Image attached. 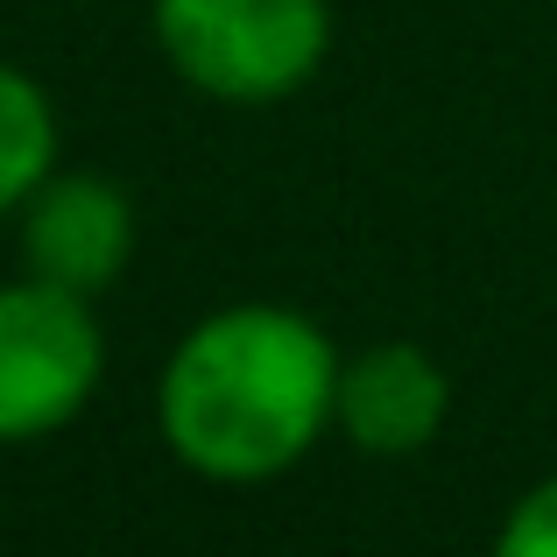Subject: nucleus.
Returning a JSON list of instances; mask_svg holds the SVG:
<instances>
[{"instance_id":"obj_7","label":"nucleus","mask_w":557,"mask_h":557,"mask_svg":"<svg viewBox=\"0 0 557 557\" xmlns=\"http://www.w3.org/2000/svg\"><path fill=\"white\" fill-rule=\"evenodd\" d=\"M502 557H557V473H544L536 487H522L508 502L502 530H494Z\"/></svg>"},{"instance_id":"obj_2","label":"nucleus","mask_w":557,"mask_h":557,"mask_svg":"<svg viewBox=\"0 0 557 557\" xmlns=\"http://www.w3.org/2000/svg\"><path fill=\"white\" fill-rule=\"evenodd\" d=\"M149 36L190 92L283 107L332 57V0H156Z\"/></svg>"},{"instance_id":"obj_6","label":"nucleus","mask_w":557,"mask_h":557,"mask_svg":"<svg viewBox=\"0 0 557 557\" xmlns=\"http://www.w3.org/2000/svg\"><path fill=\"white\" fill-rule=\"evenodd\" d=\"M57 163H64V121L50 85L0 57V219L22 212Z\"/></svg>"},{"instance_id":"obj_4","label":"nucleus","mask_w":557,"mask_h":557,"mask_svg":"<svg viewBox=\"0 0 557 557\" xmlns=\"http://www.w3.org/2000/svg\"><path fill=\"white\" fill-rule=\"evenodd\" d=\"M22 269L42 283H64L78 297H107L135 261V198L99 170L57 163L42 190L22 205Z\"/></svg>"},{"instance_id":"obj_3","label":"nucleus","mask_w":557,"mask_h":557,"mask_svg":"<svg viewBox=\"0 0 557 557\" xmlns=\"http://www.w3.org/2000/svg\"><path fill=\"white\" fill-rule=\"evenodd\" d=\"M107 381L99 297L42 275L0 283V445H42L92 409Z\"/></svg>"},{"instance_id":"obj_5","label":"nucleus","mask_w":557,"mask_h":557,"mask_svg":"<svg viewBox=\"0 0 557 557\" xmlns=\"http://www.w3.org/2000/svg\"><path fill=\"white\" fill-rule=\"evenodd\" d=\"M451 423V374L417 339H374L339 368V417L332 431L360 459H417Z\"/></svg>"},{"instance_id":"obj_1","label":"nucleus","mask_w":557,"mask_h":557,"mask_svg":"<svg viewBox=\"0 0 557 557\" xmlns=\"http://www.w3.org/2000/svg\"><path fill=\"white\" fill-rule=\"evenodd\" d=\"M346 354L289 304H219L170 346L156 374V437L212 487L283 480L339 417Z\"/></svg>"}]
</instances>
